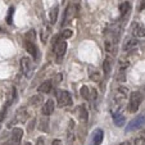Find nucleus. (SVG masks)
Returning <instances> with one entry per match:
<instances>
[{
    "label": "nucleus",
    "mask_w": 145,
    "mask_h": 145,
    "mask_svg": "<svg viewBox=\"0 0 145 145\" xmlns=\"http://www.w3.org/2000/svg\"><path fill=\"white\" fill-rule=\"evenodd\" d=\"M58 14H59V5H54L52 8V10H50L49 13V19H50V23L52 25H54L55 22H57V19H58Z\"/></svg>",
    "instance_id": "f3484780"
},
{
    "label": "nucleus",
    "mask_w": 145,
    "mask_h": 145,
    "mask_svg": "<svg viewBox=\"0 0 145 145\" xmlns=\"http://www.w3.org/2000/svg\"><path fill=\"white\" fill-rule=\"evenodd\" d=\"M33 125H35V120H32V121H31V122H30V125H28V127H27V130H28V131H32V130H33Z\"/></svg>",
    "instance_id": "7c9ffc66"
},
{
    "label": "nucleus",
    "mask_w": 145,
    "mask_h": 145,
    "mask_svg": "<svg viewBox=\"0 0 145 145\" xmlns=\"http://www.w3.org/2000/svg\"><path fill=\"white\" fill-rule=\"evenodd\" d=\"M131 31H132V36H134V37H144L145 36V27H144V25H141L140 22L132 23Z\"/></svg>",
    "instance_id": "9d476101"
},
{
    "label": "nucleus",
    "mask_w": 145,
    "mask_h": 145,
    "mask_svg": "<svg viewBox=\"0 0 145 145\" xmlns=\"http://www.w3.org/2000/svg\"><path fill=\"white\" fill-rule=\"evenodd\" d=\"M25 145H32L31 142H25Z\"/></svg>",
    "instance_id": "f704fd0d"
},
{
    "label": "nucleus",
    "mask_w": 145,
    "mask_h": 145,
    "mask_svg": "<svg viewBox=\"0 0 145 145\" xmlns=\"http://www.w3.org/2000/svg\"><path fill=\"white\" fill-rule=\"evenodd\" d=\"M89 72H90L89 76H90V78L93 80V81H99V80H100V72H99L96 68L90 67V68H89Z\"/></svg>",
    "instance_id": "412c9836"
},
{
    "label": "nucleus",
    "mask_w": 145,
    "mask_h": 145,
    "mask_svg": "<svg viewBox=\"0 0 145 145\" xmlns=\"http://www.w3.org/2000/svg\"><path fill=\"white\" fill-rule=\"evenodd\" d=\"M118 145H130V142H121V144H118Z\"/></svg>",
    "instance_id": "72a5a7b5"
},
{
    "label": "nucleus",
    "mask_w": 145,
    "mask_h": 145,
    "mask_svg": "<svg viewBox=\"0 0 145 145\" xmlns=\"http://www.w3.org/2000/svg\"><path fill=\"white\" fill-rule=\"evenodd\" d=\"M22 137H23V130L19 129V127H14L10 134V145H21Z\"/></svg>",
    "instance_id": "6e6552de"
},
{
    "label": "nucleus",
    "mask_w": 145,
    "mask_h": 145,
    "mask_svg": "<svg viewBox=\"0 0 145 145\" xmlns=\"http://www.w3.org/2000/svg\"><path fill=\"white\" fill-rule=\"evenodd\" d=\"M52 145H63V144H62V141H60V140H54V141L52 142Z\"/></svg>",
    "instance_id": "473e14b6"
},
{
    "label": "nucleus",
    "mask_w": 145,
    "mask_h": 145,
    "mask_svg": "<svg viewBox=\"0 0 145 145\" xmlns=\"http://www.w3.org/2000/svg\"><path fill=\"white\" fill-rule=\"evenodd\" d=\"M72 33H73V31L72 30H64L62 31V33H59V39H62V40H66V39H69L72 36Z\"/></svg>",
    "instance_id": "a878e982"
},
{
    "label": "nucleus",
    "mask_w": 145,
    "mask_h": 145,
    "mask_svg": "<svg viewBox=\"0 0 145 145\" xmlns=\"http://www.w3.org/2000/svg\"><path fill=\"white\" fill-rule=\"evenodd\" d=\"M27 118H28V113H27L26 108H21V109L17 110V121L23 123V122H26Z\"/></svg>",
    "instance_id": "a211bd4d"
},
{
    "label": "nucleus",
    "mask_w": 145,
    "mask_h": 145,
    "mask_svg": "<svg viewBox=\"0 0 145 145\" xmlns=\"http://www.w3.org/2000/svg\"><path fill=\"white\" fill-rule=\"evenodd\" d=\"M8 12H9V13H8V17H7V23H8V25H12V23H13V14H14V8H13V7H10Z\"/></svg>",
    "instance_id": "bb28decb"
},
{
    "label": "nucleus",
    "mask_w": 145,
    "mask_h": 145,
    "mask_svg": "<svg viewBox=\"0 0 145 145\" xmlns=\"http://www.w3.org/2000/svg\"><path fill=\"white\" fill-rule=\"evenodd\" d=\"M80 94H81V96H82L84 99H86V100H90V98H91V96H90L91 91L89 90L88 86H85V85L82 86V88L80 89Z\"/></svg>",
    "instance_id": "4be33fe9"
},
{
    "label": "nucleus",
    "mask_w": 145,
    "mask_h": 145,
    "mask_svg": "<svg viewBox=\"0 0 145 145\" xmlns=\"http://www.w3.org/2000/svg\"><path fill=\"white\" fill-rule=\"evenodd\" d=\"M130 10H131V5H130L129 1H123L120 5V12H121V16L122 17H126L127 14L130 13Z\"/></svg>",
    "instance_id": "6ab92c4d"
},
{
    "label": "nucleus",
    "mask_w": 145,
    "mask_h": 145,
    "mask_svg": "<svg viewBox=\"0 0 145 145\" xmlns=\"http://www.w3.org/2000/svg\"><path fill=\"white\" fill-rule=\"evenodd\" d=\"M57 101H58V105H59L60 108H64V107H68V105L72 104V96L71 94L68 93V91L66 90H59L57 91Z\"/></svg>",
    "instance_id": "39448f33"
},
{
    "label": "nucleus",
    "mask_w": 145,
    "mask_h": 145,
    "mask_svg": "<svg viewBox=\"0 0 145 145\" xmlns=\"http://www.w3.org/2000/svg\"><path fill=\"white\" fill-rule=\"evenodd\" d=\"M77 12H78V3L77 1H71L68 4V7L66 8V12H64V18H63V22H62V27L66 26L67 23L72 22V19L77 16Z\"/></svg>",
    "instance_id": "7ed1b4c3"
},
{
    "label": "nucleus",
    "mask_w": 145,
    "mask_h": 145,
    "mask_svg": "<svg viewBox=\"0 0 145 145\" xmlns=\"http://www.w3.org/2000/svg\"><path fill=\"white\" fill-rule=\"evenodd\" d=\"M142 101V94L140 91H134L131 93L130 96V101H129V110L131 113H136L140 108V104Z\"/></svg>",
    "instance_id": "20e7f679"
},
{
    "label": "nucleus",
    "mask_w": 145,
    "mask_h": 145,
    "mask_svg": "<svg viewBox=\"0 0 145 145\" xmlns=\"http://www.w3.org/2000/svg\"><path fill=\"white\" fill-rule=\"evenodd\" d=\"M137 45V41H136V39H129V40L125 42V45H123V49L126 50V52H129V50H131V49H134L135 46Z\"/></svg>",
    "instance_id": "aec40b11"
},
{
    "label": "nucleus",
    "mask_w": 145,
    "mask_h": 145,
    "mask_svg": "<svg viewBox=\"0 0 145 145\" xmlns=\"http://www.w3.org/2000/svg\"><path fill=\"white\" fill-rule=\"evenodd\" d=\"M144 122H145V118L142 117V116H137V117H135L134 120L126 126V132L136 131V130L141 129V127L144 126Z\"/></svg>",
    "instance_id": "423d86ee"
},
{
    "label": "nucleus",
    "mask_w": 145,
    "mask_h": 145,
    "mask_svg": "<svg viewBox=\"0 0 145 145\" xmlns=\"http://www.w3.org/2000/svg\"><path fill=\"white\" fill-rule=\"evenodd\" d=\"M41 103H42V96H41V95L33 96V98L31 99V101H30V104H32L33 107H37V105H40Z\"/></svg>",
    "instance_id": "393cba45"
},
{
    "label": "nucleus",
    "mask_w": 145,
    "mask_h": 145,
    "mask_svg": "<svg viewBox=\"0 0 145 145\" xmlns=\"http://www.w3.org/2000/svg\"><path fill=\"white\" fill-rule=\"evenodd\" d=\"M19 66H21V71H22V73L25 74L27 78H30L31 77V71H32V66H31V59L28 57H23L22 59H21V62H19Z\"/></svg>",
    "instance_id": "0eeeda50"
},
{
    "label": "nucleus",
    "mask_w": 145,
    "mask_h": 145,
    "mask_svg": "<svg viewBox=\"0 0 145 145\" xmlns=\"http://www.w3.org/2000/svg\"><path fill=\"white\" fill-rule=\"evenodd\" d=\"M52 90H53V81L52 80H48V81L42 82V84L37 88V91L41 94H49V93H52Z\"/></svg>",
    "instance_id": "f8f14e48"
},
{
    "label": "nucleus",
    "mask_w": 145,
    "mask_h": 145,
    "mask_svg": "<svg viewBox=\"0 0 145 145\" xmlns=\"http://www.w3.org/2000/svg\"><path fill=\"white\" fill-rule=\"evenodd\" d=\"M25 46H26V50H27V52L30 53L31 55H32L33 59H35V60L40 59L39 49H37V46H36L35 41H27V40H25Z\"/></svg>",
    "instance_id": "1a4fd4ad"
},
{
    "label": "nucleus",
    "mask_w": 145,
    "mask_h": 145,
    "mask_svg": "<svg viewBox=\"0 0 145 145\" xmlns=\"http://www.w3.org/2000/svg\"><path fill=\"white\" fill-rule=\"evenodd\" d=\"M103 139H104V132H103V130L96 129L95 131L93 132V137H91L90 145H100Z\"/></svg>",
    "instance_id": "9b49d317"
},
{
    "label": "nucleus",
    "mask_w": 145,
    "mask_h": 145,
    "mask_svg": "<svg viewBox=\"0 0 145 145\" xmlns=\"http://www.w3.org/2000/svg\"><path fill=\"white\" fill-rule=\"evenodd\" d=\"M25 40H27V41H35V31H33V30L28 31V32L26 33V36H25Z\"/></svg>",
    "instance_id": "cd10ccee"
},
{
    "label": "nucleus",
    "mask_w": 145,
    "mask_h": 145,
    "mask_svg": "<svg viewBox=\"0 0 145 145\" xmlns=\"http://www.w3.org/2000/svg\"><path fill=\"white\" fill-rule=\"evenodd\" d=\"M48 126H49V120H48L46 116H45V118H42V120L40 121V126H39V129H40L41 131H48Z\"/></svg>",
    "instance_id": "b1692460"
},
{
    "label": "nucleus",
    "mask_w": 145,
    "mask_h": 145,
    "mask_svg": "<svg viewBox=\"0 0 145 145\" xmlns=\"http://www.w3.org/2000/svg\"><path fill=\"white\" fill-rule=\"evenodd\" d=\"M120 28L118 27H113V28H107L104 32L105 36V42L104 46L105 50H107L109 54L114 55L117 53V46H118V39H120Z\"/></svg>",
    "instance_id": "f257e3e1"
},
{
    "label": "nucleus",
    "mask_w": 145,
    "mask_h": 145,
    "mask_svg": "<svg viewBox=\"0 0 145 145\" xmlns=\"http://www.w3.org/2000/svg\"><path fill=\"white\" fill-rule=\"evenodd\" d=\"M142 9H145V0H141V1H140L139 10H142Z\"/></svg>",
    "instance_id": "2f4dec72"
},
{
    "label": "nucleus",
    "mask_w": 145,
    "mask_h": 145,
    "mask_svg": "<svg viewBox=\"0 0 145 145\" xmlns=\"http://www.w3.org/2000/svg\"><path fill=\"white\" fill-rule=\"evenodd\" d=\"M135 145H145V139L144 137H139L135 140Z\"/></svg>",
    "instance_id": "c85d7f7f"
},
{
    "label": "nucleus",
    "mask_w": 145,
    "mask_h": 145,
    "mask_svg": "<svg viewBox=\"0 0 145 145\" xmlns=\"http://www.w3.org/2000/svg\"><path fill=\"white\" fill-rule=\"evenodd\" d=\"M110 71H112V58L107 57L104 59V63H103V72H104V76L109 77Z\"/></svg>",
    "instance_id": "2eb2a0df"
},
{
    "label": "nucleus",
    "mask_w": 145,
    "mask_h": 145,
    "mask_svg": "<svg viewBox=\"0 0 145 145\" xmlns=\"http://www.w3.org/2000/svg\"><path fill=\"white\" fill-rule=\"evenodd\" d=\"M52 44H53V49H54L55 53V59H57V63H60L62 59L64 58L67 52V42L66 40H62L59 39V36H54L52 40Z\"/></svg>",
    "instance_id": "f03ea898"
},
{
    "label": "nucleus",
    "mask_w": 145,
    "mask_h": 145,
    "mask_svg": "<svg viewBox=\"0 0 145 145\" xmlns=\"http://www.w3.org/2000/svg\"><path fill=\"white\" fill-rule=\"evenodd\" d=\"M35 145H45V140L42 139V137H39V139L36 140V144Z\"/></svg>",
    "instance_id": "c756f323"
},
{
    "label": "nucleus",
    "mask_w": 145,
    "mask_h": 145,
    "mask_svg": "<svg viewBox=\"0 0 145 145\" xmlns=\"http://www.w3.org/2000/svg\"><path fill=\"white\" fill-rule=\"evenodd\" d=\"M54 108H55V104L54 101L52 100V99H49L48 101H45V104L42 105V114L44 116H50L53 112H54Z\"/></svg>",
    "instance_id": "ddd939ff"
},
{
    "label": "nucleus",
    "mask_w": 145,
    "mask_h": 145,
    "mask_svg": "<svg viewBox=\"0 0 145 145\" xmlns=\"http://www.w3.org/2000/svg\"><path fill=\"white\" fill-rule=\"evenodd\" d=\"M50 33H52V27H50L49 25H46L44 27V31H42V33H41V40L44 41V42H46L48 37H49Z\"/></svg>",
    "instance_id": "5701e85b"
},
{
    "label": "nucleus",
    "mask_w": 145,
    "mask_h": 145,
    "mask_svg": "<svg viewBox=\"0 0 145 145\" xmlns=\"http://www.w3.org/2000/svg\"><path fill=\"white\" fill-rule=\"evenodd\" d=\"M112 118L117 127H122L123 125H125V117H123L120 112H112Z\"/></svg>",
    "instance_id": "4468645a"
},
{
    "label": "nucleus",
    "mask_w": 145,
    "mask_h": 145,
    "mask_svg": "<svg viewBox=\"0 0 145 145\" xmlns=\"http://www.w3.org/2000/svg\"><path fill=\"white\" fill-rule=\"evenodd\" d=\"M77 116H78V120L81 121L82 123H86L88 122V110L84 105H80L77 108Z\"/></svg>",
    "instance_id": "dca6fc26"
}]
</instances>
